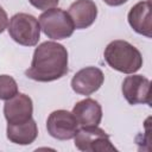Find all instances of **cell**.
Here are the masks:
<instances>
[{"label": "cell", "instance_id": "obj_1", "mask_svg": "<svg viewBox=\"0 0 152 152\" xmlns=\"http://www.w3.org/2000/svg\"><path fill=\"white\" fill-rule=\"evenodd\" d=\"M68 50L59 43L48 40L39 44L33 52L26 77L37 82H52L68 74Z\"/></svg>", "mask_w": 152, "mask_h": 152}, {"label": "cell", "instance_id": "obj_15", "mask_svg": "<svg viewBox=\"0 0 152 152\" xmlns=\"http://www.w3.org/2000/svg\"><path fill=\"white\" fill-rule=\"evenodd\" d=\"M28 2L38 8V10H43V11H46V10H50V8H53L58 5L59 0H28Z\"/></svg>", "mask_w": 152, "mask_h": 152}, {"label": "cell", "instance_id": "obj_5", "mask_svg": "<svg viewBox=\"0 0 152 152\" xmlns=\"http://www.w3.org/2000/svg\"><path fill=\"white\" fill-rule=\"evenodd\" d=\"M75 147L82 152H106L118 151L112 144L109 135L99 126H87L78 128L74 137Z\"/></svg>", "mask_w": 152, "mask_h": 152}, {"label": "cell", "instance_id": "obj_17", "mask_svg": "<svg viewBox=\"0 0 152 152\" xmlns=\"http://www.w3.org/2000/svg\"><path fill=\"white\" fill-rule=\"evenodd\" d=\"M127 1L128 0H103V2L107 4L108 6H121Z\"/></svg>", "mask_w": 152, "mask_h": 152}, {"label": "cell", "instance_id": "obj_10", "mask_svg": "<svg viewBox=\"0 0 152 152\" xmlns=\"http://www.w3.org/2000/svg\"><path fill=\"white\" fill-rule=\"evenodd\" d=\"M129 26L139 34L147 38L152 37V19H151V2L148 0L139 1L129 10L127 14Z\"/></svg>", "mask_w": 152, "mask_h": 152}, {"label": "cell", "instance_id": "obj_11", "mask_svg": "<svg viewBox=\"0 0 152 152\" xmlns=\"http://www.w3.org/2000/svg\"><path fill=\"white\" fill-rule=\"evenodd\" d=\"M74 116L82 127L87 126H99L102 120V107L101 104L90 97L76 102L72 108Z\"/></svg>", "mask_w": 152, "mask_h": 152}, {"label": "cell", "instance_id": "obj_8", "mask_svg": "<svg viewBox=\"0 0 152 152\" xmlns=\"http://www.w3.org/2000/svg\"><path fill=\"white\" fill-rule=\"evenodd\" d=\"M150 88H151V82L147 77L142 75L132 74V76H127L124 80L121 91L124 97L129 104L146 103L151 106Z\"/></svg>", "mask_w": 152, "mask_h": 152}, {"label": "cell", "instance_id": "obj_2", "mask_svg": "<svg viewBox=\"0 0 152 152\" xmlns=\"http://www.w3.org/2000/svg\"><path fill=\"white\" fill-rule=\"evenodd\" d=\"M103 57L112 69L122 74H134L142 66L140 51L122 39L110 42L104 49Z\"/></svg>", "mask_w": 152, "mask_h": 152}, {"label": "cell", "instance_id": "obj_4", "mask_svg": "<svg viewBox=\"0 0 152 152\" xmlns=\"http://www.w3.org/2000/svg\"><path fill=\"white\" fill-rule=\"evenodd\" d=\"M10 37L23 46H34L40 39V26L38 20L28 13L14 14L7 26Z\"/></svg>", "mask_w": 152, "mask_h": 152}, {"label": "cell", "instance_id": "obj_16", "mask_svg": "<svg viewBox=\"0 0 152 152\" xmlns=\"http://www.w3.org/2000/svg\"><path fill=\"white\" fill-rule=\"evenodd\" d=\"M8 26V17L6 11L0 6V34L7 28Z\"/></svg>", "mask_w": 152, "mask_h": 152}, {"label": "cell", "instance_id": "obj_12", "mask_svg": "<svg viewBox=\"0 0 152 152\" xmlns=\"http://www.w3.org/2000/svg\"><path fill=\"white\" fill-rule=\"evenodd\" d=\"M68 14L71 18L75 28L83 30L94 24L97 17V7L93 0H76L74 1Z\"/></svg>", "mask_w": 152, "mask_h": 152}, {"label": "cell", "instance_id": "obj_7", "mask_svg": "<svg viewBox=\"0 0 152 152\" xmlns=\"http://www.w3.org/2000/svg\"><path fill=\"white\" fill-rule=\"evenodd\" d=\"M104 82V75L96 66H86L78 70L71 78V88L78 95H91L97 91Z\"/></svg>", "mask_w": 152, "mask_h": 152}, {"label": "cell", "instance_id": "obj_9", "mask_svg": "<svg viewBox=\"0 0 152 152\" xmlns=\"http://www.w3.org/2000/svg\"><path fill=\"white\" fill-rule=\"evenodd\" d=\"M33 102L32 99L24 94L18 93L13 97L6 100L4 104V115L7 124H23L32 118Z\"/></svg>", "mask_w": 152, "mask_h": 152}, {"label": "cell", "instance_id": "obj_6", "mask_svg": "<svg viewBox=\"0 0 152 152\" xmlns=\"http://www.w3.org/2000/svg\"><path fill=\"white\" fill-rule=\"evenodd\" d=\"M46 129L48 133L57 140H70L78 131V122L71 112L57 109L48 116Z\"/></svg>", "mask_w": 152, "mask_h": 152}, {"label": "cell", "instance_id": "obj_14", "mask_svg": "<svg viewBox=\"0 0 152 152\" xmlns=\"http://www.w3.org/2000/svg\"><path fill=\"white\" fill-rule=\"evenodd\" d=\"M18 94V84L10 75H0V100H8Z\"/></svg>", "mask_w": 152, "mask_h": 152}, {"label": "cell", "instance_id": "obj_3", "mask_svg": "<svg viewBox=\"0 0 152 152\" xmlns=\"http://www.w3.org/2000/svg\"><path fill=\"white\" fill-rule=\"evenodd\" d=\"M38 19L40 24V30L48 38L61 40L71 37L74 33V23L69 17L68 12L62 8L53 7L46 10L39 15Z\"/></svg>", "mask_w": 152, "mask_h": 152}, {"label": "cell", "instance_id": "obj_13", "mask_svg": "<svg viewBox=\"0 0 152 152\" xmlns=\"http://www.w3.org/2000/svg\"><path fill=\"white\" fill-rule=\"evenodd\" d=\"M6 135L13 144L30 145L38 137V127L32 118L23 124H7Z\"/></svg>", "mask_w": 152, "mask_h": 152}]
</instances>
